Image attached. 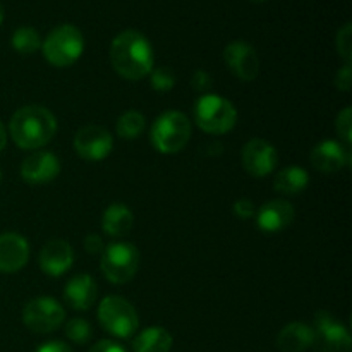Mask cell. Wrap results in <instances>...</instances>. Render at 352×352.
I'll use <instances>...</instances> for the list:
<instances>
[{
  "mask_svg": "<svg viewBox=\"0 0 352 352\" xmlns=\"http://www.w3.org/2000/svg\"><path fill=\"white\" fill-rule=\"evenodd\" d=\"M110 62L113 71L124 79L140 81L153 71V48L140 31H122L110 45Z\"/></svg>",
  "mask_w": 352,
  "mask_h": 352,
  "instance_id": "cell-1",
  "label": "cell"
},
{
  "mask_svg": "<svg viewBox=\"0 0 352 352\" xmlns=\"http://www.w3.org/2000/svg\"><path fill=\"white\" fill-rule=\"evenodd\" d=\"M9 133L14 143L23 150H38L55 136L57 119L45 107L28 105L14 113Z\"/></svg>",
  "mask_w": 352,
  "mask_h": 352,
  "instance_id": "cell-2",
  "label": "cell"
},
{
  "mask_svg": "<svg viewBox=\"0 0 352 352\" xmlns=\"http://www.w3.org/2000/svg\"><path fill=\"white\" fill-rule=\"evenodd\" d=\"M43 57L54 67H69L82 55L85 38L72 24H60L48 33L41 43Z\"/></svg>",
  "mask_w": 352,
  "mask_h": 352,
  "instance_id": "cell-3",
  "label": "cell"
},
{
  "mask_svg": "<svg viewBox=\"0 0 352 352\" xmlns=\"http://www.w3.org/2000/svg\"><path fill=\"white\" fill-rule=\"evenodd\" d=\"M151 144L164 155L181 151L191 138V122L188 117L177 110H168L157 117L150 131Z\"/></svg>",
  "mask_w": 352,
  "mask_h": 352,
  "instance_id": "cell-4",
  "label": "cell"
},
{
  "mask_svg": "<svg viewBox=\"0 0 352 352\" xmlns=\"http://www.w3.org/2000/svg\"><path fill=\"white\" fill-rule=\"evenodd\" d=\"M195 120L208 134H226L237 122V110L229 100L213 93H205L196 100Z\"/></svg>",
  "mask_w": 352,
  "mask_h": 352,
  "instance_id": "cell-5",
  "label": "cell"
},
{
  "mask_svg": "<svg viewBox=\"0 0 352 352\" xmlns=\"http://www.w3.org/2000/svg\"><path fill=\"white\" fill-rule=\"evenodd\" d=\"M140 267V251L131 243H112L102 251L100 268L112 284H127L133 280Z\"/></svg>",
  "mask_w": 352,
  "mask_h": 352,
  "instance_id": "cell-6",
  "label": "cell"
},
{
  "mask_svg": "<svg viewBox=\"0 0 352 352\" xmlns=\"http://www.w3.org/2000/svg\"><path fill=\"white\" fill-rule=\"evenodd\" d=\"M98 320L107 332L119 339H129L140 327V318L134 306L120 296H107L100 302Z\"/></svg>",
  "mask_w": 352,
  "mask_h": 352,
  "instance_id": "cell-7",
  "label": "cell"
},
{
  "mask_svg": "<svg viewBox=\"0 0 352 352\" xmlns=\"http://www.w3.org/2000/svg\"><path fill=\"white\" fill-rule=\"evenodd\" d=\"M64 306L54 298H34L23 309V322L31 332L50 333L64 323Z\"/></svg>",
  "mask_w": 352,
  "mask_h": 352,
  "instance_id": "cell-8",
  "label": "cell"
},
{
  "mask_svg": "<svg viewBox=\"0 0 352 352\" xmlns=\"http://www.w3.org/2000/svg\"><path fill=\"white\" fill-rule=\"evenodd\" d=\"M313 347L316 352H349L351 333L330 313L318 311L313 320Z\"/></svg>",
  "mask_w": 352,
  "mask_h": 352,
  "instance_id": "cell-9",
  "label": "cell"
},
{
  "mask_svg": "<svg viewBox=\"0 0 352 352\" xmlns=\"http://www.w3.org/2000/svg\"><path fill=\"white\" fill-rule=\"evenodd\" d=\"M113 148V138L105 127L86 126L74 136V150L82 160L100 162L110 155Z\"/></svg>",
  "mask_w": 352,
  "mask_h": 352,
  "instance_id": "cell-10",
  "label": "cell"
},
{
  "mask_svg": "<svg viewBox=\"0 0 352 352\" xmlns=\"http://www.w3.org/2000/svg\"><path fill=\"white\" fill-rule=\"evenodd\" d=\"M241 158H243V167L253 177H265L274 172L278 164V153L274 144L260 138H254L244 144Z\"/></svg>",
  "mask_w": 352,
  "mask_h": 352,
  "instance_id": "cell-11",
  "label": "cell"
},
{
  "mask_svg": "<svg viewBox=\"0 0 352 352\" xmlns=\"http://www.w3.org/2000/svg\"><path fill=\"white\" fill-rule=\"evenodd\" d=\"M223 60L236 78L241 81H253L260 71L258 54L246 41H232L223 50Z\"/></svg>",
  "mask_w": 352,
  "mask_h": 352,
  "instance_id": "cell-12",
  "label": "cell"
},
{
  "mask_svg": "<svg viewBox=\"0 0 352 352\" xmlns=\"http://www.w3.org/2000/svg\"><path fill=\"white\" fill-rule=\"evenodd\" d=\"M60 174V162L50 151H34L24 158L21 165V177L28 184H47Z\"/></svg>",
  "mask_w": 352,
  "mask_h": 352,
  "instance_id": "cell-13",
  "label": "cell"
},
{
  "mask_svg": "<svg viewBox=\"0 0 352 352\" xmlns=\"http://www.w3.org/2000/svg\"><path fill=\"white\" fill-rule=\"evenodd\" d=\"M309 160L316 170L333 174L351 164V150L349 146L337 143V141H322L311 150Z\"/></svg>",
  "mask_w": 352,
  "mask_h": 352,
  "instance_id": "cell-14",
  "label": "cell"
},
{
  "mask_svg": "<svg viewBox=\"0 0 352 352\" xmlns=\"http://www.w3.org/2000/svg\"><path fill=\"white\" fill-rule=\"evenodd\" d=\"M30 260V244L16 232L0 234V272L16 274Z\"/></svg>",
  "mask_w": 352,
  "mask_h": 352,
  "instance_id": "cell-15",
  "label": "cell"
},
{
  "mask_svg": "<svg viewBox=\"0 0 352 352\" xmlns=\"http://www.w3.org/2000/svg\"><path fill=\"white\" fill-rule=\"evenodd\" d=\"M294 206L285 199L267 201L256 212V226L265 234H277L287 229L294 220Z\"/></svg>",
  "mask_w": 352,
  "mask_h": 352,
  "instance_id": "cell-16",
  "label": "cell"
},
{
  "mask_svg": "<svg viewBox=\"0 0 352 352\" xmlns=\"http://www.w3.org/2000/svg\"><path fill=\"white\" fill-rule=\"evenodd\" d=\"M74 261V251L67 241L54 239L43 246L40 253V267L50 277H60Z\"/></svg>",
  "mask_w": 352,
  "mask_h": 352,
  "instance_id": "cell-17",
  "label": "cell"
},
{
  "mask_svg": "<svg viewBox=\"0 0 352 352\" xmlns=\"http://www.w3.org/2000/svg\"><path fill=\"white\" fill-rule=\"evenodd\" d=\"M96 296H98V287L95 278L89 277L88 274L74 275L64 289L65 302L78 311H86L91 308L96 301Z\"/></svg>",
  "mask_w": 352,
  "mask_h": 352,
  "instance_id": "cell-18",
  "label": "cell"
},
{
  "mask_svg": "<svg viewBox=\"0 0 352 352\" xmlns=\"http://www.w3.org/2000/svg\"><path fill=\"white\" fill-rule=\"evenodd\" d=\"M277 346L282 352H305L313 346V329L302 322H292L280 330Z\"/></svg>",
  "mask_w": 352,
  "mask_h": 352,
  "instance_id": "cell-19",
  "label": "cell"
},
{
  "mask_svg": "<svg viewBox=\"0 0 352 352\" xmlns=\"http://www.w3.org/2000/svg\"><path fill=\"white\" fill-rule=\"evenodd\" d=\"M134 215L124 203H112L109 208L103 212L102 229L103 232L112 237H122L129 234L133 229Z\"/></svg>",
  "mask_w": 352,
  "mask_h": 352,
  "instance_id": "cell-20",
  "label": "cell"
},
{
  "mask_svg": "<svg viewBox=\"0 0 352 352\" xmlns=\"http://www.w3.org/2000/svg\"><path fill=\"white\" fill-rule=\"evenodd\" d=\"M170 333L164 327H148L138 333L133 340L134 352H170L172 349Z\"/></svg>",
  "mask_w": 352,
  "mask_h": 352,
  "instance_id": "cell-21",
  "label": "cell"
},
{
  "mask_svg": "<svg viewBox=\"0 0 352 352\" xmlns=\"http://www.w3.org/2000/svg\"><path fill=\"white\" fill-rule=\"evenodd\" d=\"M309 184V175L305 168L301 167H287L284 170L278 172V175L275 177L274 188L275 191L280 192V195H299V192L305 191Z\"/></svg>",
  "mask_w": 352,
  "mask_h": 352,
  "instance_id": "cell-22",
  "label": "cell"
},
{
  "mask_svg": "<svg viewBox=\"0 0 352 352\" xmlns=\"http://www.w3.org/2000/svg\"><path fill=\"white\" fill-rule=\"evenodd\" d=\"M144 126H146V119L138 110H127L117 120V134L122 140H136L143 134Z\"/></svg>",
  "mask_w": 352,
  "mask_h": 352,
  "instance_id": "cell-23",
  "label": "cell"
},
{
  "mask_svg": "<svg viewBox=\"0 0 352 352\" xmlns=\"http://www.w3.org/2000/svg\"><path fill=\"white\" fill-rule=\"evenodd\" d=\"M12 47L21 55L34 54L41 47L40 34H38V31L34 28H17L12 34Z\"/></svg>",
  "mask_w": 352,
  "mask_h": 352,
  "instance_id": "cell-24",
  "label": "cell"
},
{
  "mask_svg": "<svg viewBox=\"0 0 352 352\" xmlns=\"http://www.w3.org/2000/svg\"><path fill=\"white\" fill-rule=\"evenodd\" d=\"M91 327L86 320L82 318H72L71 322H67L65 325V336L69 340H72L74 344H86L91 339Z\"/></svg>",
  "mask_w": 352,
  "mask_h": 352,
  "instance_id": "cell-25",
  "label": "cell"
},
{
  "mask_svg": "<svg viewBox=\"0 0 352 352\" xmlns=\"http://www.w3.org/2000/svg\"><path fill=\"white\" fill-rule=\"evenodd\" d=\"M352 26L351 23H346L337 33V52L340 54V57L346 60V64H351L352 58Z\"/></svg>",
  "mask_w": 352,
  "mask_h": 352,
  "instance_id": "cell-26",
  "label": "cell"
},
{
  "mask_svg": "<svg viewBox=\"0 0 352 352\" xmlns=\"http://www.w3.org/2000/svg\"><path fill=\"white\" fill-rule=\"evenodd\" d=\"M151 74V86L157 91H168V89L174 88L175 85V76L172 74L170 69L167 67H158L155 71L150 72Z\"/></svg>",
  "mask_w": 352,
  "mask_h": 352,
  "instance_id": "cell-27",
  "label": "cell"
},
{
  "mask_svg": "<svg viewBox=\"0 0 352 352\" xmlns=\"http://www.w3.org/2000/svg\"><path fill=\"white\" fill-rule=\"evenodd\" d=\"M336 129L339 136L346 141V146H351L352 141V110L351 107H346L342 112L339 113L336 120Z\"/></svg>",
  "mask_w": 352,
  "mask_h": 352,
  "instance_id": "cell-28",
  "label": "cell"
},
{
  "mask_svg": "<svg viewBox=\"0 0 352 352\" xmlns=\"http://www.w3.org/2000/svg\"><path fill=\"white\" fill-rule=\"evenodd\" d=\"M234 215L241 220H250L256 215V208H254V203L251 199L243 198V199H237L234 203Z\"/></svg>",
  "mask_w": 352,
  "mask_h": 352,
  "instance_id": "cell-29",
  "label": "cell"
},
{
  "mask_svg": "<svg viewBox=\"0 0 352 352\" xmlns=\"http://www.w3.org/2000/svg\"><path fill=\"white\" fill-rule=\"evenodd\" d=\"M336 85L337 88L342 89V91H349L352 85V71L351 64H346L339 72L336 74Z\"/></svg>",
  "mask_w": 352,
  "mask_h": 352,
  "instance_id": "cell-30",
  "label": "cell"
},
{
  "mask_svg": "<svg viewBox=\"0 0 352 352\" xmlns=\"http://www.w3.org/2000/svg\"><path fill=\"white\" fill-rule=\"evenodd\" d=\"M210 86H212V79H210L208 72L196 71L192 76V88L199 93H205Z\"/></svg>",
  "mask_w": 352,
  "mask_h": 352,
  "instance_id": "cell-31",
  "label": "cell"
},
{
  "mask_svg": "<svg viewBox=\"0 0 352 352\" xmlns=\"http://www.w3.org/2000/svg\"><path fill=\"white\" fill-rule=\"evenodd\" d=\"M103 248L105 246H103V241L98 234H89V236H86V239H85L86 253H89V254L102 253Z\"/></svg>",
  "mask_w": 352,
  "mask_h": 352,
  "instance_id": "cell-32",
  "label": "cell"
},
{
  "mask_svg": "<svg viewBox=\"0 0 352 352\" xmlns=\"http://www.w3.org/2000/svg\"><path fill=\"white\" fill-rule=\"evenodd\" d=\"M89 352H127L120 346L119 342H113V340H100L95 346L91 347Z\"/></svg>",
  "mask_w": 352,
  "mask_h": 352,
  "instance_id": "cell-33",
  "label": "cell"
},
{
  "mask_svg": "<svg viewBox=\"0 0 352 352\" xmlns=\"http://www.w3.org/2000/svg\"><path fill=\"white\" fill-rule=\"evenodd\" d=\"M34 352H72V351L67 344L60 342V340H50V342H45L43 346L38 347Z\"/></svg>",
  "mask_w": 352,
  "mask_h": 352,
  "instance_id": "cell-34",
  "label": "cell"
},
{
  "mask_svg": "<svg viewBox=\"0 0 352 352\" xmlns=\"http://www.w3.org/2000/svg\"><path fill=\"white\" fill-rule=\"evenodd\" d=\"M7 144V133H6V127H3V124L0 122V151L6 148Z\"/></svg>",
  "mask_w": 352,
  "mask_h": 352,
  "instance_id": "cell-35",
  "label": "cell"
},
{
  "mask_svg": "<svg viewBox=\"0 0 352 352\" xmlns=\"http://www.w3.org/2000/svg\"><path fill=\"white\" fill-rule=\"evenodd\" d=\"M2 21H3V7L2 3H0V24H2Z\"/></svg>",
  "mask_w": 352,
  "mask_h": 352,
  "instance_id": "cell-36",
  "label": "cell"
},
{
  "mask_svg": "<svg viewBox=\"0 0 352 352\" xmlns=\"http://www.w3.org/2000/svg\"><path fill=\"white\" fill-rule=\"evenodd\" d=\"M253 2H260L261 3V2H267V0H253Z\"/></svg>",
  "mask_w": 352,
  "mask_h": 352,
  "instance_id": "cell-37",
  "label": "cell"
},
{
  "mask_svg": "<svg viewBox=\"0 0 352 352\" xmlns=\"http://www.w3.org/2000/svg\"><path fill=\"white\" fill-rule=\"evenodd\" d=\"M0 177H2V172H0Z\"/></svg>",
  "mask_w": 352,
  "mask_h": 352,
  "instance_id": "cell-38",
  "label": "cell"
}]
</instances>
